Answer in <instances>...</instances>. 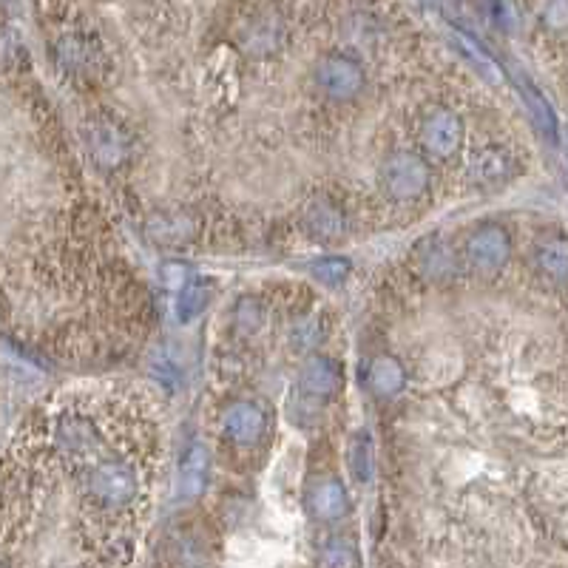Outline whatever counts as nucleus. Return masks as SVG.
Instances as JSON below:
<instances>
[{"mask_svg": "<svg viewBox=\"0 0 568 568\" xmlns=\"http://www.w3.org/2000/svg\"><path fill=\"white\" fill-rule=\"evenodd\" d=\"M432 185V168L418 151H392L378 168V188L390 202H418Z\"/></svg>", "mask_w": 568, "mask_h": 568, "instance_id": "1", "label": "nucleus"}, {"mask_svg": "<svg viewBox=\"0 0 568 568\" xmlns=\"http://www.w3.org/2000/svg\"><path fill=\"white\" fill-rule=\"evenodd\" d=\"M512 256V236L503 225L495 222H483L475 231L466 233L461 245V259L466 270H472L475 276H497Z\"/></svg>", "mask_w": 568, "mask_h": 568, "instance_id": "2", "label": "nucleus"}, {"mask_svg": "<svg viewBox=\"0 0 568 568\" xmlns=\"http://www.w3.org/2000/svg\"><path fill=\"white\" fill-rule=\"evenodd\" d=\"M86 489H89L91 500L100 503L103 509H123L140 492V478L131 463L120 461V458H106L89 469Z\"/></svg>", "mask_w": 568, "mask_h": 568, "instance_id": "3", "label": "nucleus"}, {"mask_svg": "<svg viewBox=\"0 0 568 568\" xmlns=\"http://www.w3.org/2000/svg\"><path fill=\"white\" fill-rule=\"evenodd\" d=\"M313 80H316V89L327 100L350 103V100H355L364 91L367 74H364V66L355 60L353 54L330 52L319 57V63L313 69Z\"/></svg>", "mask_w": 568, "mask_h": 568, "instance_id": "4", "label": "nucleus"}, {"mask_svg": "<svg viewBox=\"0 0 568 568\" xmlns=\"http://www.w3.org/2000/svg\"><path fill=\"white\" fill-rule=\"evenodd\" d=\"M418 142L426 157L432 160H452L461 151L463 123L461 117L446 106H432L418 123Z\"/></svg>", "mask_w": 568, "mask_h": 568, "instance_id": "5", "label": "nucleus"}, {"mask_svg": "<svg viewBox=\"0 0 568 568\" xmlns=\"http://www.w3.org/2000/svg\"><path fill=\"white\" fill-rule=\"evenodd\" d=\"M344 384V373L341 364L330 355H307L302 364V370L296 375V395L302 398L304 404L321 407L327 401H333Z\"/></svg>", "mask_w": 568, "mask_h": 568, "instance_id": "6", "label": "nucleus"}, {"mask_svg": "<svg viewBox=\"0 0 568 568\" xmlns=\"http://www.w3.org/2000/svg\"><path fill=\"white\" fill-rule=\"evenodd\" d=\"M267 432H270V415L253 398H239L222 412V435L236 446L262 444Z\"/></svg>", "mask_w": 568, "mask_h": 568, "instance_id": "7", "label": "nucleus"}, {"mask_svg": "<svg viewBox=\"0 0 568 568\" xmlns=\"http://www.w3.org/2000/svg\"><path fill=\"white\" fill-rule=\"evenodd\" d=\"M412 259H415V267H418V273L424 276L426 282L435 284L452 282L463 267L461 250L452 248L444 236H426V239H421L415 245V250H412Z\"/></svg>", "mask_w": 568, "mask_h": 568, "instance_id": "8", "label": "nucleus"}, {"mask_svg": "<svg viewBox=\"0 0 568 568\" xmlns=\"http://www.w3.org/2000/svg\"><path fill=\"white\" fill-rule=\"evenodd\" d=\"M466 171H469V179L478 188H503L517 174V162L506 148L486 145V148H478L469 157V168Z\"/></svg>", "mask_w": 568, "mask_h": 568, "instance_id": "9", "label": "nucleus"}, {"mask_svg": "<svg viewBox=\"0 0 568 568\" xmlns=\"http://www.w3.org/2000/svg\"><path fill=\"white\" fill-rule=\"evenodd\" d=\"M302 225L304 233L321 245H333L338 239H344V233H347L344 211L327 196H316L313 202H307L302 213Z\"/></svg>", "mask_w": 568, "mask_h": 568, "instance_id": "10", "label": "nucleus"}, {"mask_svg": "<svg viewBox=\"0 0 568 568\" xmlns=\"http://www.w3.org/2000/svg\"><path fill=\"white\" fill-rule=\"evenodd\" d=\"M307 509L319 523H338L350 512V495L336 478H316L307 486Z\"/></svg>", "mask_w": 568, "mask_h": 568, "instance_id": "11", "label": "nucleus"}, {"mask_svg": "<svg viewBox=\"0 0 568 568\" xmlns=\"http://www.w3.org/2000/svg\"><path fill=\"white\" fill-rule=\"evenodd\" d=\"M211 480V455L202 444L188 446L177 469V497L179 500H196L205 492Z\"/></svg>", "mask_w": 568, "mask_h": 568, "instance_id": "12", "label": "nucleus"}, {"mask_svg": "<svg viewBox=\"0 0 568 568\" xmlns=\"http://www.w3.org/2000/svg\"><path fill=\"white\" fill-rule=\"evenodd\" d=\"M404 387H407V370L401 358L390 353L375 355L367 367V390L373 392L378 401H392L404 392Z\"/></svg>", "mask_w": 568, "mask_h": 568, "instance_id": "13", "label": "nucleus"}, {"mask_svg": "<svg viewBox=\"0 0 568 568\" xmlns=\"http://www.w3.org/2000/svg\"><path fill=\"white\" fill-rule=\"evenodd\" d=\"M89 148H91V157L100 162V165L117 168V165H123L125 157H128L131 142H128V137H125L120 125L100 120V123L91 125Z\"/></svg>", "mask_w": 568, "mask_h": 568, "instance_id": "14", "label": "nucleus"}, {"mask_svg": "<svg viewBox=\"0 0 568 568\" xmlns=\"http://www.w3.org/2000/svg\"><path fill=\"white\" fill-rule=\"evenodd\" d=\"M534 265L554 284L568 287V239L566 236H546L534 248Z\"/></svg>", "mask_w": 568, "mask_h": 568, "instance_id": "15", "label": "nucleus"}, {"mask_svg": "<svg viewBox=\"0 0 568 568\" xmlns=\"http://www.w3.org/2000/svg\"><path fill=\"white\" fill-rule=\"evenodd\" d=\"M57 438L71 458H91L100 452V435L86 418H63L57 426Z\"/></svg>", "mask_w": 568, "mask_h": 568, "instance_id": "16", "label": "nucleus"}, {"mask_svg": "<svg viewBox=\"0 0 568 568\" xmlns=\"http://www.w3.org/2000/svg\"><path fill=\"white\" fill-rule=\"evenodd\" d=\"M284 29L279 20L273 15H265V18H256L245 29V37H242V49L250 54V57H270L282 49Z\"/></svg>", "mask_w": 568, "mask_h": 568, "instance_id": "17", "label": "nucleus"}, {"mask_svg": "<svg viewBox=\"0 0 568 568\" xmlns=\"http://www.w3.org/2000/svg\"><path fill=\"white\" fill-rule=\"evenodd\" d=\"M347 469L358 486H367L375 472V444L367 429H358L347 444Z\"/></svg>", "mask_w": 568, "mask_h": 568, "instance_id": "18", "label": "nucleus"}, {"mask_svg": "<svg viewBox=\"0 0 568 568\" xmlns=\"http://www.w3.org/2000/svg\"><path fill=\"white\" fill-rule=\"evenodd\" d=\"M211 296H213V287H211V282H205V279H191V282L182 284V290H179V299H177L179 321H182V324H188V321L199 319V316L208 310Z\"/></svg>", "mask_w": 568, "mask_h": 568, "instance_id": "19", "label": "nucleus"}, {"mask_svg": "<svg viewBox=\"0 0 568 568\" xmlns=\"http://www.w3.org/2000/svg\"><path fill=\"white\" fill-rule=\"evenodd\" d=\"M319 563L321 566H330V568L358 566V563H361V554H358V546H355L353 537H347V534H336V537L324 540Z\"/></svg>", "mask_w": 568, "mask_h": 568, "instance_id": "20", "label": "nucleus"}, {"mask_svg": "<svg viewBox=\"0 0 568 568\" xmlns=\"http://www.w3.org/2000/svg\"><path fill=\"white\" fill-rule=\"evenodd\" d=\"M321 336H324V330H321L319 319H299L287 333V344L296 353H310L321 344Z\"/></svg>", "mask_w": 568, "mask_h": 568, "instance_id": "21", "label": "nucleus"}, {"mask_svg": "<svg viewBox=\"0 0 568 568\" xmlns=\"http://www.w3.org/2000/svg\"><path fill=\"white\" fill-rule=\"evenodd\" d=\"M262 321H265V307L256 302L253 296H242V299L236 302V307H233V324H236L239 333H245V336L259 333V330H262Z\"/></svg>", "mask_w": 568, "mask_h": 568, "instance_id": "22", "label": "nucleus"}, {"mask_svg": "<svg viewBox=\"0 0 568 568\" xmlns=\"http://www.w3.org/2000/svg\"><path fill=\"white\" fill-rule=\"evenodd\" d=\"M310 276L324 284V287H338V284L347 282V276H350V262L341 259V256H324V259L310 265Z\"/></svg>", "mask_w": 568, "mask_h": 568, "instance_id": "23", "label": "nucleus"}, {"mask_svg": "<svg viewBox=\"0 0 568 568\" xmlns=\"http://www.w3.org/2000/svg\"><path fill=\"white\" fill-rule=\"evenodd\" d=\"M523 100H526V106L529 111L534 114V123L540 131H546L549 137L557 134V125H554V111L549 108V103L543 100V94L534 89V86H523Z\"/></svg>", "mask_w": 568, "mask_h": 568, "instance_id": "24", "label": "nucleus"}, {"mask_svg": "<svg viewBox=\"0 0 568 568\" xmlns=\"http://www.w3.org/2000/svg\"><path fill=\"white\" fill-rule=\"evenodd\" d=\"M537 18L551 32L568 29V0H537Z\"/></svg>", "mask_w": 568, "mask_h": 568, "instance_id": "25", "label": "nucleus"}, {"mask_svg": "<svg viewBox=\"0 0 568 568\" xmlns=\"http://www.w3.org/2000/svg\"><path fill=\"white\" fill-rule=\"evenodd\" d=\"M478 6L480 9H486V12H492L497 6V0H478Z\"/></svg>", "mask_w": 568, "mask_h": 568, "instance_id": "26", "label": "nucleus"}]
</instances>
